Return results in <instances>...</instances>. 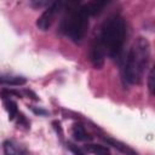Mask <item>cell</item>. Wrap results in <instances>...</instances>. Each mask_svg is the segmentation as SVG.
<instances>
[{"label": "cell", "mask_w": 155, "mask_h": 155, "mask_svg": "<svg viewBox=\"0 0 155 155\" xmlns=\"http://www.w3.org/2000/svg\"><path fill=\"white\" fill-rule=\"evenodd\" d=\"M90 58L92 64L96 68H102L104 64V58H105V51L102 46V44L99 42V40L97 38H94L92 45H91V50H90Z\"/></svg>", "instance_id": "5"}, {"label": "cell", "mask_w": 155, "mask_h": 155, "mask_svg": "<svg viewBox=\"0 0 155 155\" xmlns=\"http://www.w3.org/2000/svg\"><path fill=\"white\" fill-rule=\"evenodd\" d=\"M91 17L88 4L79 5L68 2V10L61 22V31L74 42H80L88 29V18Z\"/></svg>", "instance_id": "3"}, {"label": "cell", "mask_w": 155, "mask_h": 155, "mask_svg": "<svg viewBox=\"0 0 155 155\" xmlns=\"http://www.w3.org/2000/svg\"><path fill=\"white\" fill-rule=\"evenodd\" d=\"M5 155H29L28 150L16 140H6L4 143Z\"/></svg>", "instance_id": "6"}, {"label": "cell", "mask_w": 155, "mask_h": 155, "mask_svg": "<svg viewBox=\"0 0 155 155\" xmlns=\"http://www.w3.org/2000/svg\"><path fill=\"white\" fill-rule=\"evenodd\" d=\"M68 147H69V149H70L75 155H85V154H84L79 148H76L74 144H70V143H69V144H68Z\"/></svg>", "instance_id": "13"}, {"label": "cell", "mask_w": 155, "mask_h": 155, "mask_svg": "<svg viewBox=\"0 0 155 155\" xmlns=\"http://www.w3.org/2000/svg\"><path fill=\"white\" fill-rule=\"evenodd\" d=\"M85 149L88 153H92L93 155H111V153L109 151L108 148H105L103 145H98V144H87L85 147Z\"/></svg>", "instance_id": "11"}, {"label": "cell", "mask_w": 155, "mask_h": 155, "mask_svg": "<svg viewBox=\"0 0 155 155\" xmlns=\"http://www.w3.org/2000/svg\"><path fill=\"white\" fill-rule=\"evenodd\" d=\"M149 41L145 38H138L127 52L124 65L121 68V75L125 82L128 85H134L142 80L149 62Z\"/></svg>", "instance_id": "1"}, {"label": "cell", "mask_w": 155, "mask_h": 155, "mask_svg": "<svg viewBox=\"0 0 155 155\" xmlns=\"http://www.w3.org/2000/svg\"><path fill=\"white\" fill-rule=\"evenodd\" d=\"M71 134L74 136V138L76 140H80V142H85V140H88L91 139V136L86 132L85 127L81 125V124H75L71 128Z\"/></svg>", "instance_id": "9"}, {"label": "cell", "mask_w": 155, "mask_h": 155, "mask_svg": "<svg viewBox=\"0 0 155 155\" xmlns=\"http://www.w3.org/2000/svg\"><path fill=\"white\" fill-rule=\"evenodd\" d=\"M97 39L102 44L105 54L114 59H119L126 39V22L124 17L117 13L108 17V19L104 21Z\"/></svg>", "instance_id": "2"}, {"label": "cell", "mask_w": 155, "mask_h": 155, "mask_svg": "<svg viewBox=\"0 0 155 155\" xmlns=\"http://www.w3.org/2000/svg\"><path fill=\"white\" fill-rule=\"evenodd\" d=\"M148 88L150 91V94H154V69L150 70L149 78H148Z\"/></svg>", "instance_id": "12"}, {"label": "cell", "mask_w": 155, "mask_h": 155, "mask_svg": "<svg viewBox=\"0 0 155 155\" xmlns=\"http://www.w3.org/2000/svg\"><path fill=\"white\" fill-rule=\"evenodd\" d=\"M4 105H5V109H6L7 113H8V117H10V120H13V119L18 115L17 103H16L13 99L7 98V99H4Z\"/></svg>", "instance_id": "10"}, {"label": "cell", "mask_w": 155, "mask_h": 155, "mask_svg": "<svg viewBox=\"0 0 155 155\" xmlns=\"http://www.w3.org/2000/svg\"><path fill=\"white\" fill-rule=\"evenodd\" d=\"M63 2L62 1H54V2H52L42 13H41V16L38 18V21H36V27L40 29V30H42V31H45V30H47L51 25H52V23L54 22V18H56V16L59 13V11L63 8Z\"/></svg>", "instance_id": "4"}, {"label": "cell", "mask_w": 155, "mask_h": 155, "mask_svg": "<svg viewBox=\"0 0 155 155\" xmlns=\"http://www.w3.org/2000/svg\"><path fill=\"white\" fill-rule=\"evenodd\" d=\"M109 145H111L113 148H115L116 150H119V151H121L122 154H125V155H138L131 147H128L127 144H125V143H122V142H120V140H117V139H114V138H111V137H102Z\"/></svg>", "instance_id": "7"}, {"label": "cell", "mask_w": 155, "mask_h": 155, "mask_svg": "<svg viewBox=\"0 0 155 155\" xmlns=\"http://www.w3.org/2000/svg\"><path fill=\"white\" fill-rule=\"evenodd\" d=\"M33 110H34V113H36V114H47V111H45V110H41V109H35V108H31Z\"/></svg>", "instance_id": "14"}, {"label": "cell", "mask_w": 155, "mask_h": 155, "mask_svg": "<svg viewBox=\"0 0 155 155\" xmlns=\"http://www.w3.org/2000/svg\"><path fill=\"white\" fill-rule=\"evenodd\" d=\"M27 82V79L23 76L17 75H7V74H0V84L1 85H8V86H21Z\"/></svg>", "instance_id": "8"}]
</instances>
